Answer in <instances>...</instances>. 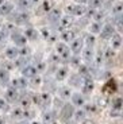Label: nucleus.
<instances>
[{
    "mask_svg": "<svg viewBox=\"0 0 123 124\" xmlns=\"http://www.w3.org/2000/svg\"><path fill=\"white\" fill-rule=\"evenodd\" d=\"M23 74H25V77H34V76L37 74V69H35L34 66H27V68H25V70H23Z\"/></svg>",
    "mask_w": 123,
    "mask_h": 124,
    "instance_id": "nucleus-6",
    "label": "nucleus"
},
{
    "mask_svg": "<svg viewBox=\"0 0 123 124\" xmlns=\"http://www.w3.org/2000/svg\"><path fill=\"white\" fill-rule=\"evenodd\" d=\"M76 1H79V3H84V1H87V0H76Z\"/></svg>",
    "mask_w": 123,
    "mask_h": 124,
    "instance_id": "nucleus-27",
    "label": "nucleus"
},
{
    "mask_svg": "<svg viewBox=\"0 0 123 124\" xmlns=\"http://www.w3.org/2000/svg\"><path fill=\"white\" fill-rule=\"evenodd\" d=\"M60 96H61L62 99H69V97L72 96L69 88H61V89H60Z\"/></svg>",
    "mask_w": 123,
    "mask_h": 124,
    "instance_id": "nucleus-11",
    "label": "nucleus"
},
{
    "mask_svg": "<svg viewBox=\"0 0 123 124\" xmlns=\"http://www.w3.org/2000/svg\"><path fill=\"white\" fill-rule=\"evenodd\" d=\"M74 113V108L73 105H69V104H66V105L62 108V112H61V117L64 119V120H68V119H70L72 116H73Z\"/></svg>",
    "mask_w": 123,
    "mask_h": 124,
    "instance_id": "nucleus-1",
    "label": "nucleus"
},
{
    "mask_svg": "<svg viewBox=\"0 0 123 124\" xmlns=\"http://www.w3.org/2000/svg\"><path fill=\"white\" fill-rule=\"evenodd\" d=\"M81 124H93V123L91 120H83V121H81Z\"/></svg>",
    "mask_w": 123,
    "mask_h": 124,
    "instance_id": "nucleus-25",
    "label": "nucleus"
},
{
    "mask_svg": "<svg viewBox=\"0 0 123 124\" xmlns=\"http://www.w3.org/2000/svg\"><path fill=\"white\" fill-rule=\"evenodd\" d=\"M120 105H122V100L116 99L114 102H112V109H118V111H120Z\"/></svg>",
    "mask_w": 123,
    "mask_h": 124,
    "instance_id": "nucleus-17",
    "label": "nucleus"
},
{
    "mask_svg": "<svg viewBox=\"0 0 123 124\" xmlns=\"http://www.w3.org/2000/svg\"><path fill=\"white\" fill-rule=\"evenodd\" d=\"M57 51H58V54L61 57H64V58H66V57L69 55V47L65 43H58L57 45Z\"/></svg>",
    "mask_w": 123,
    "mask_h": 124,
    "instance_id": "nucleus-4",
    "label": "nucleus"
},
{
    "mask_svg": "<svg viewBox=\"0 0 123 124\" xmlns=\"http://www.w3.org/2000/svg\"><path fill=\"white\" fill-rule=\"evenodd\" d=\"M68 22H70V19L69 18H64L61 20V27L64 28V27H68Z\"/></svg>",
    "mask_w": 123,
    "mask_h": 124,
    "instance_id": "nucleus-22",
    "label": "nucleus"
},
{
    "mask_svg": "<svg viewBox=\"0 0 123 124\" xmlns=\"http://www.w3.org/2000/svg\"><path fill=\"white\" fill-rule=\"evenodd\" d=\"M87 42H88V45H91V46H92V45H93V42H95V38L89 35V37H88V39H87Z\"/></svg>",
    "mask_w": 123,
    "mask_h": 124,
    "instance_id": "nucleus-24",
    "label": "nucleus"
},
{
    "mask_svg": "<svg viewBox=\"0 0 123 124\" xmlns=\"http://www.w3.org/2000/svg\"><path fill=\"white\" fill-rule=\"evenodd\" d=\"M43 117H45V121H47V123H52L53 121V112H49V113H45V116H43Z\"/></svg>",
    "mask_w": 123,
    "mask_h": 124,
    "instance_id": "nucleus-19",
    "label": "nucleus"
},
{
    "mask_svg": "<svg viewBox=\"0 0 123 124\" xmlns=\"http://www.w3.org/2000/svg\"><path fill=\"white\" fill-rule=\"evenodd\" d=\"M0 124H6V121H4L3 117H0Z\"/></svg>",
    "mask_w": 123,
    "mask_h": 124,
    "instance_id": "nucleus-26",
    "label": "nucleus"
},
{
    "mask_svg": "<svg viewBox=\"0 0 123 124\" xmlns=\"http://www.w3.org/2000/svg\"><path fill=\"white\" fill-rule=\"evenodd\" d=\"M6 99L8 101H12V100H16V89L15 88H9L8 90L6 92Z\"/></svg>",
    "mask_w": 123,
    "mask_h": 124,
    "instance_id": "nucleus-7",
    "label": "nucleus"
},
{
    "mask_svg": "<svg viewBox=\"0 0 123 124\" xmlns=\"http://www.w3.org/2000/svg\"><path fill=\"white\" fill-rule=\"evenodd\" d=\"M72 101H73L74 105H83L84 104V97L80 96L79 93H74L73 96H72Z\"/></svg>",
    "mask_w": 123,
    "mask_h": 124,
    "instance_id": "nucleus-8",
    "label": "nucleus"
},
{
    "mask_svg": "<svg viewBox=\"0 0 123 124\" xmlns=\"http://www.w3.org/2000/svg\"><path fill=\"white\" fill-rule=\"evenodd\" d=\"M120 43H122V38H120L119 34H114L111 37V46L114 47V49H119Z\"/></svg>",
    "mask_w": 123,
    "mask_h": 124,
    "instance_id": "nucleus-5",
    "label": "nucleus"
},
{
    "mask_svg": "<svg viewBox=\"0 0 123 124\" xmlns=\"http://www.w3.org/2000/svg\"><path fill=\"white\" fill-rule=\"evenodd\" d=\"M19 124H26V121H23V123H19Z\"/></svg>",
    "mask_w": 123,
    "mask_h": 124,
    "instance_id": "nucleus-29",
    "label": "nucleus"
},
{
    "mask_svg": "<svg viewBox=\"0 0 123 124\" xmlns=\"http://www.w3.org/2000/svg\"><path fill=\"white\" fill-rule=\"evenodd\" d=\"M73 124H77V123H73Z\"/></svg>",
    "mask_w": 123,
    "mask_h": 124,
    "instance_id": "nucleus-31",
    "label": "nucleus"
},
{
    "mask_svg": "<svg viewBox=\"0 0 123 124\" xmlns=\"http://www.w3.org/2000/svg\"><path fill=\"white\" fill-rule=\"evenodd\" d=\"M6 55L8 57L9 59L16 58V55H18V50H16L15 47H8V49L6 50Z\"/></svg>",
    "mask_w": 123,
    "mask_h": 124,
    "instance_id": "nucleus-9",
    "label": "nucleus"
},
{
    "mask_svg": "<svg viewBox=\"0 0 123 124\" xmlns=\"http://www.w3.org/2000/svg\"><path fill=\"white\" fill-rule=\"evenodd\" d=\"M6 107H7V102L4 101L3 99H0V111H3V109H6Z\"/></svg>",
    "mask_w": 123,
    "mask_h": 124,
    "instance_id": "nucleus-23",
    "label": "nucleus"
},
{
    "mask_svg": "<svg viewBox=\"0 0 123 124\" xmlns=\"http://www.w3.org/2000/svg\"><path fill=\"white\" fill-rule=\"evenodd\" d=\"M11 9H12V6L7 3V7H6V8H4V7H1V14H8Z\"/></svg>",
    "mask_w": 123,
    "mask_h": 124,
    "instance_id": "nucleus-20",
    "label": "nucleus"
},
{
    "mask_svg": "<svg viewBox=\"0 0 123 124\" xmlns=\"http://www.w3.org/2000/svg\"><path fill=\"white\" fill-rule=\"evenodd\" d=\"M15 84H16V85H19L18 88H25L27 82L25 81V78H19V80H16L15 82H14V85H15Z\"/></svg>",
    "mask_w": 123,
    "mask_h": 124,
    "instance_id": "nucleus-18",
    "label": "nucleus"
},
{
    "mask_svg": "<svg viewBox=\"0 0 123 124\" xmlns=\"http://www.w3.org/2000/svg\"><path fill=\"white\" fill-rule=\"evenodd\" d=\"M89 3H91L92 7H99L100 4L103 3V0H89Z\"/></svg>",
    "mask_w": 123,
    "mask_h": 124,
    "instance_id": "nucleus-21",
    "label": "nucleus"
},
{
    "mask_svg": "<svg viewBox=\"0 0 123 124\" xmlns=\"http://www.w3.org/2000/svg\"><path fill=\"white\" fill-rule=\"evenodd\" d=\"M92 89H93V82L91 80H87L85 81V85H84V88H83V90L85 93H89Z\"/></svg>",
    "mask_w": 123,
    "mask_h": 124,
    "instance_id": "nucleus-12",
    "label": "nucleus"
},
{
    "mask_svg": "<svg viewBox=\"0 0 123 124\" xmlns=\"http://www.w3.org/2000/svg\"><path fill=\"white\" fill-rule=\"evenodd\" d=\"M100 32H102V37L103 38H111L112 35H114V27L110 24L104 26V27L100 30Z\"/></svg>",
    "mask_w": 123,
    "mask_h": 124,
    "instance_id": "nucleus-3",
    "label": "nucleus"
},
{
    "mask_svg": "<svg viewBox=\"0 0 123 124\" xmlns=\"http://www.w3.org/2000/svg\"><path fill=\"white\" fill-rule=\"evenodd\" d=\"M73 116L76 117V120H77V121H83V120H85V112H84V111H74Z\"/></svg>",
    "mask_w": 123,
    "mask_h": 124,
    "instance_id": "nucleus-10",
    "label": "nucleus"
},
{
    "mask_svg": "<svg viewBox=\"0 0 123 124\" xmlns=\"http://www.w3.org/2000/svg\"><path fill=\"white\" fill-rule=\"evenodd\" d=\"M70 49H72V51H73V53L79 54L81 51V49H83V39H80V38L73 39V43H72Z\"/></svg>",
    "mask_w": 123,
    "mask_h": 124,
    "instance_id": "nucleus-2",
    "label": "nucleus"
},
{
    "mask_svg": "<svg viewBox=\"0 0 123 124\" xmlns=\"http://www.w3.org/2000/svg\"><path fill=\"white\" fill-rule=\"evenodd\" d=\"M0 4H3V0H0Z\"/></svg>",
    "mask_w": 123,
    "mask_h": 124,
    "instance_id": "nucleus-30",
    "label": "nucleus"
},
{
    "mask_svg": "<svg viewBox=\"0 0 123 124\" xmlns=\"http://www.w3.org/2000/svg\"><path fill=\"white\" fill-rule=\"evenodd\" d=\"M62 38H64V40H73L74 39L73 31H65L64 34H62Z\"/></svg>",
    "mask_w": 123,
    "mask_h": 124,
    "instance_id": "nucleus-14",
    "label": "nucleus"
},
{
    "mask_svg": "<svg viewBox=\"0 0 123 124\" xmlns=\"http://www.w3.org/2000/svg\"><path fill=\"white\" fill-rule=\"evenodd\" d=\"M31 124H42V123H39V121H33Z\"/></svg>",
    "mask_w": 123,
    "mask_h": 124,
    "instance_id": "nucleus-28",
    "label": "nucleus"
},
{
    "mask_svg": "<svg viewBox=\"0 0 123 124\" xmlns=\"http://www.w3.org/2000/svg\"><path fill=\"white\" fill-rule=\"evenodd\" d=\"M8 81V73L6 70H0V82H7Z\"/></svg>",
    "mask_w": 123,
    "mask_h": 124,
    "instance_id": "nucleus-15",
    "label": "nucleus"
},
{
    "mask_svg": "<svg viewBox=\"0 0 123 124\" xmlns=\"http://www.w3.org/2000/svg\"><path fill=\"white\" fill-rule=\"evenodd\" d=\"M66 74H68L66 68H61L58 71H57V78H58V80H64V78L66 77Z\"/></svg>",
    "mask_w": 123,
    "mask_h": 124,
    "instance_id": "nucleus-13",
    "label": "nucleus"
},
{
    "mask_svg": "<svg viewBox=\"0 0 123 124\" xmlns=\"http://www.w3.org/2000/svg\"><path fill=\"white\" fill-rule=\"evenodd\" d=\"M100 30H102V26H100V23L99 22H95L92 24V27H91V31H92L93 34H96V32H100Z\"/></svg>",
    "mask_w": 123,
    "mask_h": 124,
    "instance_id": "nucleus-16",
    "label": "nucleus"
}]
</instances>
